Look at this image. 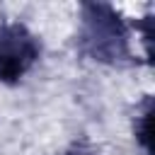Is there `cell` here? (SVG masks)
I'll list each match as a JSON object with an SVG mask.
<instances>
[{"label": "cell", "instance_id": "cell-4", "mask_svg": "<svg viewBox=\"0 0 155 155\" xmlns=\"http://www.w3.org/2000/svg\"><path fill=\"white\" fill-rule=\"evenodd\" d=\"M68 155H92L90 150H82V148H75V150H70Z\"/></svg>", "mask_w": 155, "mask_h": 155}, {"label": "cell", "instance_id": "cell-1", "mask_svg": "<svg viewBox=\"0 0 155 155\" xmlns=\"http://www.w3.org/2000/svg\"><path fill=\"white\" fill-rule=\"evenodd\" d=\"M80 53L102 63H126L131 58L128 29L119 12L107 2H85L78 31Z\"/></svg>", "mask_w": 155, "mask_h": 155}, {"label": "cell", "instance_id": "cell-3", "mask_svg": "<svg viewBox=\"0 0 155 155\" xmlns=\"http://www.w3.org/2000/svg\"><path fill=\"white\" fill-rule=\"evenodd\" d=\"M138 119H140V128L136 131V136L140 138L143 148L150 150V143H148V133H150V128H148V126H150V99H145V111H143Z\"/></svg>", "mask_w": 155, "mask_h": 155}, {"label": "cell", "instance_id": "cell-2", "mask_svg": "<svg viewBox=\"0 0 155 155\" xmlns=\"http://www.w3.org/2000/svg\"><path fill=\"white\" fill-rule=\"evenodd\" d=\"M41 46L36 36L19 22L0 27V80L17 82L39 58Z\"/></svg>", "mask_w": 155, "mask_h": 155}]
</instances>
